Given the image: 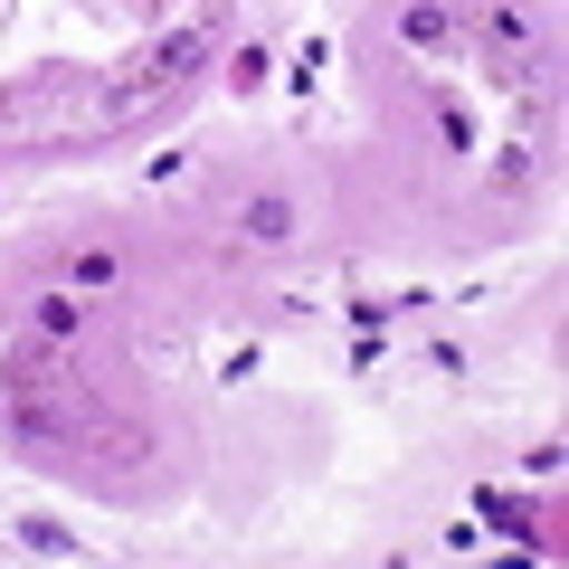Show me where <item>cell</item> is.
<instances>
[{"mask_svg": "<svg viewBox=\"0 0 569 569\" xmlns=\"http://www.w3.org/2000/svg\"><path fill=\"white\" fill-rule=\"evenodd\" d=\"M0 408H10L20 447H114V456H133V437L48 361V342H0Z\"/></svg>", "mask_w": 569, "mask_h": 569, "instance_id": "1", "label": "cell"}, {"mask_svg": "<svg viewBox=\"0 0 569 569\" xmlns=\"http://www.w3.org/2000/svg\"><path fill=\"white\" fill-rule=\"evenodd\" d=\"M200 58H209V29H181V39H162L152 58H142V77H133V86H152V96H162V86H181Z\"/></svg>", "mask_w": 569, "mask_h": 569, "instance_id": "2", "label": "cell"}, {"mask_svg": "<svg viewBox=\"0 0 569 569\" xmlns=\"http://www.w3.org/2000/svg\"><path fill=\"white\" fill-rule=\"evenodd\" d=\"M485 29H493V48L512 58V77H531V20H522V10H512V0H493Z\"/></svg>", "mask_w": 569, "mask_h": 569, "instance_id": "3", "label": "cell"}, {"mask_svg": "<svg viewBox=\"0 0 569 569\" xmlns=\"http://www.w3.org/2000/svg\"><path fill=\"white\" fill-rule=\"evenodd\" d=\"M399 39L408 48H447L456 39V10H447V0H418V10H399Z\"/></svg>", "mask_w": 569, "mask_h": 569, "instance_id": "4", "label": "cell"}, {"mask_svg": "<svg viewBox=\"0 0 569 569\" xmlns=\"http://www.w3.org/2000/svg\"><path fill=\"white\" fill-rule=\"evenodd\" d=\"M247 238H266V247H276V238H295V200H276V190H266V200H247Z\"/></svg>", "mask_w": 569, "mask_h": 569, "instance_id": "5", "label": "cell"}, {"mask_svg": "<svg viewBox=\"0 0 569 569\" xmlns=\"http://www.w3.org/2000/svg\"><path fill=\"white\" fill-rule=\"evenodd\" d=\"M475 512H485V522H503L512 541H531V550H541V512H531V503H512V493H485Z\"/></svg>", "mask_w": 569, "mask_h": 569, "instance_id": "6", "label": "cell"}, {"mask_svg": "<svg viewBox=\"0 0 569 569\" xmlns=\"http://www.w3.org/2000/svg\"><path fill=\"white\" fill-rule=\"evenodd\" d=\"M29 323H39V342H67V332L86 323V305H77V295H39V313H29Z\"/></svg>", "mask_w": 569, "mask_h": 569, "instance_id": "7", "label": "cell"}, {"mask_svg": "<svg viewBox=\"0 0 569 569\" xmlns=\"http://www.w3.org/2000/svg\"><path fill=\"white\" fill-rule=\"evenodd\" d=\"M20 541L39 550V560H77V531H67V522H39V512L20 522Z\"/></svg>", "mask_w": 569, "mask_h": 569, "instance_id": "8", "label": "cell"}, {"mask_svg": "<svg viewBox=\"0 0 569 569\" xmlns=\"http://www.w3.org/2000/svg\"><path fill=\"white\" fill-rule=\"evenodd\" d=\"M67 284H86V295H96V284H114V257H104V247H96V257H77V266H67Z\"/></svg>", "mask_w": 569, "mask_h": 569, "instance_id": "9", "label": "cell"}, {"mask_svg": "<svg viewBox=\"0 0 569 569\" xmlns=\"http://www.w3.org/2000/svg\"><path fill=\"white\" fill-rule=\"evenodd\" d=\"M228 86H238V96H247V86H266V48H238V58H228Z\"/></svg>", "mask_w": 569, "mask_h": 569, "instance_id": "10", "label": "cell"}]
</instances>
